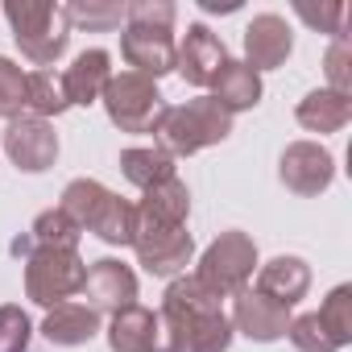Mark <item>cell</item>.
I'll use <instances>...</instances> for the list:
<instances>
[{"instance_id": "obj_1", "label": "cell", "mask_w": 352, "mask_h": 352, "mask_svg": "<svg viewBox=\"0 0 352 352\" xmlns=\"http://www.w3.org/2000/svg\"><path fill=\"white\" fill-rule=\"evenodd\" d=\"M232 133V112H224L212 96H199V100H187V104H166L153 137H157V149L170 153V157H191L208 145H220L224 137Z\"/></svg>"}, {"instance_id": "obj_2", "label": "cell", "mask_w": 352, "mask_h": 352, "mask_svg": "<svg viewBox=\"0 0 352 352\" xmlns=\"http://www.w3.org/2000/svg\"><path fill=\"white\" fill-rule=\"evenodd\" d=\"M5 17L13 25V38L21 46V54L38 71H50L67 54V42H71V13H67V5H58V0L54 5L50 0H9Z\"/></svg>"}, {"instance_id": "obj_3", "label": "cell", "mask_w": 352, "mask_h": 352, "mask_svg": "<svg viewBox=\"0 0 352 352\" xmlns=\"http://www.w3.org/2000/svg\"><path fill=\"white\" fill-rule=\"evenodd\" d=\"M58 208L79 224V232H96L104 245H129L133 241V204L96 179L67 183Z\"/></svg>"}, {"instance_id": "obj_4", "label": "cell", "mask_w": 352, "mask_h": 352, "mask_svg": "<svg viewBox=\"0 0 352 352\" xmlns=\"http://www.w3.org/2000/svg\"><path fill=\"white\" fill-rule=\"evenodd\" d=\"M257 265H261V261H257V245H253L249 232H220V236L204 249L195 278H199V286L212 290L216 298H232V294L249 290V278L257 274Z\"/></svg>"}, {"instance_id": "obj_5", "label": "cell", "mask_w": 352, "mask_h": 352, "mask_svg": "<svg viewBox=\"0 0 352 352\" xmlns=\"http://www.w3.org/2000/svg\"><path fill=\"white\" fill-rule=\"evenodd\" d=\"M108 120L120 129V133H153L162 112H166V100L157 91L153 79L137 75V71H120L108 79L104 96H100Z\"/></svg>"}, {"instance_id": "obj_6", "label": "cell", "mask_w": 352, "mask_h": 352, "mask_svg": "<svg viewBox=\"0 0 352 352\" xmlns=\"http://www.w3.org/2000/svg\"><path fill=\"white\" fill-rule=\"evenodd\" d=\"M87 265L79 249H34L25 257V298L38 307H58L71 302V294L83 290Z\"/></svg>"}, {"instance_id": "obj_7", "label": "cell", "mask_w": 352, "mask_h": 352, "mask_svg": "<svg viewBox=\"0 0 352 352\" xmlns=\"http://www.w3.org/2000/svg\"><path fill=\"white\" fill-rule=\"evenodd\" d=\"M187 216H191V191H187V183L179 179V174H174V179L141 191V204H133V236L183 232Z\"/></svg>"}, {"instance_id": "obj_8", "label": "cell", "mask_w": 352, "mask_h": 352, "mask_svg": "<svg viewBox=\"0 0 352 352\" xmlns=\"http://www.w3.org/2000/svg\"><path fill=\"white\" fill-rule=\"evenodd\" d=\"M278 179L286 183V191H294L302 199L323 195L336 179V157L319 141H290L278 162Z\"/></svg>"}, {"instance_id": "obj_9", "label": "cell", "mask_w": 352, "mask_h": 352, "mask_svg": "<svg viewBox=\"0 0 352 352\" xmlns=\"http://www.w3.org/2000/svg\"><path fill=\"white\" fill-rule=\"evenodd\" d=\"M0 145H5L9 162H13L17 170H25V174H42V170H50L54 157H58V133H54L50 120H38V116H17V120H9L5 141H0Z\"/></svg>"}, {"instance_id": "obj_10", "label": "cell", "mask_w": 352, "mask_h": 352, "mask_svg": "<svg viewBox=\"0 0 352 352\" xmlns=\"http://www.w3.org/2000/svg\"><path fill=\"white\" fill-rule=\"evenodd\" d=\"M120 54L124 63L145 75V79H162L174 71V58H179V42H174V30H157V25H129L120 34Z\"/></svg>"}, {"instance_id": "obj_11", "label": "cell", "mask_w": 352, "mask_h": 352, "mask_svg": "<svg viewBox=\"0 0 352 352\" xmlns=\"http://www.w3.org/2000/svg\"><path fill=\"white\" fill-rule=\"evenodd\" d=\"M79 294H87V307L96 315H116V311H124V307L137 302V274L124 261H116V257L91 261Z\"/></svg>"}, {"instance_id": "obj_12", "label": "cell", "mask_w": 352, "mask_h": 352, "mask_svg": "<svg viewBox=\"0 0 352 352\" xmlns=\"http://www.w3.org/2000/svg\"><path fill=\"white\" fill-rule=\"evenodd\" d=\"M228 63L224 42L208 30V25H187V38L179 42V58H174V71H179L191 87H212L220 67Z\"/></svg>"}, {"instance_id": "obj_13", "label": "cell", "mask_w": 352, "mask_h": 352, "mask_svg": "<svg viewBox=\"0 0 352 352\" xmlns=\"http://www.w3.org/2000/svg\"><path fill=\"white\" fill-rule=\"evenodd\" d=\"M294 50V34L286 25V17L278 13H257L249 25H245V67H253L257 75L261 71H278Z\"/></svg>"}, {"instance_id": "obj_14", "label": "cell", "mask_w": 352, "mask_h": 352, "mask_svg": "<svg viewBox=\"0 0 352 352\" xmlns=\"http://www.w3.org/2000/svg\"><path fill=\"white\" fill-rule=\"evenodd\" d=\"M236 302H232V331H241V336H249V340H257V344H274V340H282L286 336V327H290V311L282 307V302H274V298H265V294H257V290H241V294H232Z\"/></svg>"}, {"instance_id": "obj_15", "label": "cell", "mask_w": 352, "mask_h": 352, "mask_svg": "<svg viewBox=\"0 0 352 352\" xmlns=\"http://www.w3.org/2000/svg\"><path fill=\"white\" fill-rule=\"evenodd\" d=\"M133 253L145 265V274L153 278H179L191 257H195V241L191 232H162V236H133Z\"/></svg>"}, {"instance_id": "obj_16", "label": "cell", "mask_w": 352, "mask_h": 352, "mask_svg": "<svg viewBox=\"0 0 352 352\" xmlns=\"http://www.w3.org/2000/svg\"><path fill=\"white\" fill-rule=\"evenodd\" d=\"M108 79H112V54H108V50L96 46V50L75 54V63L63 71L67 104H71V108H87V104H96V100L104 96Z\"/></svg>"}, {"instance_id": "obj_17", "label": "cell", "mask_w": 352, "mask_h": 352, "mask_svg": "<svg viewBox=\"0 0 352 352\" xmlns=\"http://www.w3.org/2000/svg\"><path fill=\"white\" fill-rule=\"evenodd\" d=\"M257 294H265V298H274V302H282L286 311L290 307H298L302 298H307V290H311V265L302 261V257H274V261H265L261 270H257V286H253Z\"/></svg>"}, {"instance_id": "obj_18", "label": "cell", "mask_w": 352, "mask_h": 352, "mask_svg": "<svg viewBox=\"0 0 352 352\" xmlns=\"http://www.w3.org/2000/svg\"><path fill=\"white\" fill-rule=\"evenodd\" d=\"M100 331V315L87 307V302H58L46 311L42 319V336L54 344V348H79V344H91Z\"/></svg>"}, {"instance_id": "obj_19", "label": "cell", "mask_w": 352, "mask_h": 352, "mask_svg": "<svg viewBox=\"0 0 352 352\" xmlns=\"http://www.w3.org/2000/svg\"><path fill=\"white\" fill-rule=\"evenodd\" d=\"M212 100H216L224 112H232V116H236V112H249V108L261 104V75H257L253 67L228 58V63L220 67L216 83H212Z\"/></svg>"}, {"instance_id": "obj_20", "label": "cell", "mask_w": 352, "mask_h": 352, "mask_svg": "<svg viewBox=\"0 0 352 352\" xmlns=\"http://www.w3.org/2000/svg\"><path fill=\"white\" fill-rule=\"evenodd\" d=\"M294 116H298V124L307 133H340L352 120V100L348 96H336L327 87H315V91H307L298 100Z\"/></svg>"}, {"instance_id": "obj_21", "label": "cell", "mask_w": 352, "mask_h": 352, "mask_svg": "<svg viewBox=\"0 0 352 352\" xmlns=\"http://www.w3.org/2000/svg\"><path fill=\"white\" fill-rule=\"evenodd\" d=\"M153 340H157V319L141 302L116 311L108 323V348L112 352H153Z\"/></svg>"}, {"instance_id": "obj_22", "label": "cell", "mask_w": 352, "mask_h": 352, "mask_svg": "<svg viewBox=\"0 0 352 352\" xmlns=\"http://www.w3.org/2000/svg\"><path fill=\"white\" fill-rule=\"evenodd\" d=\"M79 224L63 212V208H50V212H42L38 220H34V228H30V236H21V241H13V253L17 257H30L34 249H79Z\"/></svg>"}, {"instance_id": "obj_23", "label": "cell", "mask_w": 352, "mask_h": 352, "mask_svg": "<svg viewBox=\"0 0 352 352\" xmlns=\"http://www.w3.org/2000/svg\"><path fill=\"white\" fill-rule=\"evenodd\" d=\"M120 170H124V179H129L133 187L149 191V187L174 179V157L162 153L157 145H133V149L120 153Z\"/></svg>"}, {"instance_id": "obj_24", "label": "cell", "mask_w": 352, "mask_h": 352, "mask_svg": "<svg viewBox=\"0 0 352 352\" xmlns=\"http://www.w3.org/2000/svg\"><path fill=\"white\" fill-rule=\"evenodd\" d=\"M67 108L71 104L63 91V75H54V71H30L25 75V116L50 120V116H63Z\"/></svg>"}, {"instance_id": "obj_25", "label": "cell", "mask_w": 352, "mask_h": 352, "mask_svg": "<svg viewBox=\"0 0 352 352\" xmlns=\"http://www.w3.org/2000/svg\"><path fill=\"white\" fill-rule=\"evenodd\" d=\"M232 319L224 315V307H204L191 327H187V352H228L232 344Z\"/></svg>"}, {"instance_id": "obj_26", "label": "cell", "mask_w": 352, "mask_h": 352, "mask_svg": "<svg viewBox=\"0 0 352 352\" xmlns=\"http://www.w3.org/2000/svg\"><path fill=\"white\" fill-rule=\"evenodd\" d=\"M315 315L323 319V327L331 331V340H336L340 348L352 344V286H336V290L323 298V307H319Z\"/></svg>"}, {"instance_id": "obj_27", "label": "cell", "mask_w": 352, "mask_h": 352, "mask_svg": "<svg viewBox=\"0 0 352 352\" xmlns=\"http://www.w3.org/2000/svg\"><path fill=\"white\" fill-rule=\"evenodd\" d=\"M67 13L71 25H87V34H104L124 21V5H116V0H75V5H67Z\"/></svg>"}, {"instance_id": "obj_28", "label": "cell", "mask_w": 352, "mask_h": 352, "mask_svg": "<svg viewBox=\"0 0 352 352\" xmlns=\"http://www.w3.org/2000/svg\"><path fill=\"white\" fill-rule=\"evenodd\" d=\"M286 336H290V344H294L298 352H340V344L331 340V331L323 327V319H319L315 311H307V315L290 319Z\"/></svg>"}, {"instance_id": "obj_29", "label": "cell", "mask_w": 352, "mask_h": 352, "mask_svg": "<svg viewBox=\"0 0 352 352\" xmlns=\"http://www.w3.org/2000/svg\"><path fill=\"white\" fill-rule=\"evenodd\" d=\"M0 116L5 120L25 116V71L5 54H0Z\"/></svg>"}, {"instance_id": "obj_30", "label": "cell", "mask_w": 352, "mask_h": 352, "mask_svg": "<svg viewBox=\"0 0 352 352\" xmlns=\"http://www.w3.org/2000/svg\"><path fill=\"white\" fill-rule=\"evenodd\" d=\"M30 340H34L30 315L17 302H5L0 307V352H30Z\"/></svg>"}, {"instance_id": "obj_31", "label": "cell", "mask_w": 352, "mask_h": 352, "mask_svg": "<svg viewBox=\"0 0 352 352\" xmlns=\"http://www.w3.org/2000/svg\"><path fill=\"white\" fill-rule=\"evenodd\" d=\"M323 71H327V91L352 100V42H348V38H336V42L327 46Z\"/></svg>"}, {"instance_id": "obj_32", "label": "cell", "mask_w": 352, "mask_h": 352, "mask_svg": "<svg viewBox=\"0 0 352 352\" xmlns=\"http://www.w3.org/2000/svg\"><path fill=\"white\" fill-rule=\"evenodd\" d=\"M294 13L307 21V25H315L319 34H331V42L336 38H348V9L340 5V0H331V5H319V9H311V5H302V0H298V5H294Z\"/></svg>"}, {"instance_id": "obj_33", "label": "cell", "mask_w": 352, "mask_h": 352, "mask_svg": "<svg viewBox=\"0 0 352 352\" xmlns=\"http://www.w3.org/2000/svg\"><path fill=\"white\" fill-rule=\"evenodd\" d=\"M174 17H179V9H174L170 0H133V5H124V21H129V25L174 30Z\"/></svg>"}, {"instance_id": "obj_34", "label": "cell", "mask_w": 352, "mask_h": 352, "mask_svg": "<svg viewBox=\"0 0 352 352\" xmlns=\"http://www.w3.org/2000/svg\"><path fill=\"white\" fill-rule=\"evenodd\" d=\"M199 9L204 13H236L241 0H199Z\"/></svg>"}]
</instances>
